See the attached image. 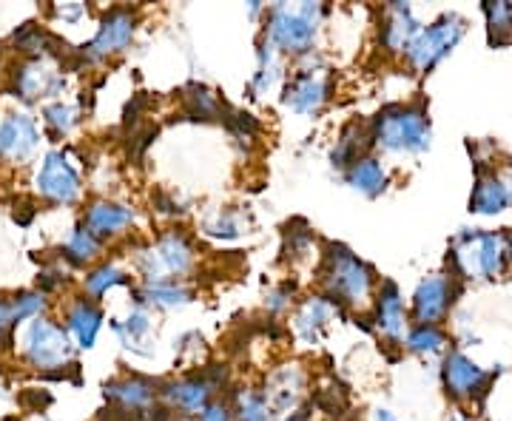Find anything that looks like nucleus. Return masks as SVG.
<instances>
[{
    "instance_id": "nucleus-1",
    "label": "nucleus",
    "mask_w": 512,
    "mask_h": 421,
    "mask_svg": "<svg viewBox=\"0 0 512 421\" xmlns=\"http://www.w3.org/2000/svg\"><path fill=\"white\" fill-rule=\"evenodd\" d=\"M430 117L424 106H387L370 123V140L384 151L421 154L430 148Z\"/></svg>"
},
{
    "instance_id": "nucleus-2",
    "label": "nucleus",
    "mask_w": 512,
    "mask_h": 421,
    "mask_svg": "<svg viewBox=\"0 0 512 421\" xmlns=\"http://www.w3.org/2000/svg\"><path fill=\"white\" fill-rule=\"evenodd\" d=\"M322 20V6L319 3H302V6H285L279 3L268 12V26L262 35L274 43L276 49L288 55H305L316 40Z\"/></svg>"
},
{
    "instance_id": "nucleus-3",
    "label": "nucleus",
    "mask_w": 512,
    "mask_h": 421,
    "mask_svg": "<svg viewBox=\"0 0 512 421\" xmlns=\"http://www.w3.org/2000/svg\"><path fill=\"white\" fill-rule=\"evenodd\" d=\"M322 279L328 285L333 302H345V305H359L373 293L376 285V274L373 268L365 265L356 254H350L345 245H330L328 257H325V268H322Z\"/></svg>"
},
{
    "instance_id": "nucleus-4",
    "label": "nucleus",
    "mask_w": 512,
    "mask_h": 421,
    "mask_svg": "<svg viewBox=\"0 0 512 421\" xmlns=\"http://www.w3.org/2000/svg\"><path fill=\"white\" fill-rule=\"evenodd\" d=\"M461 35H464V20L458 15H444L433 26L421 29L416 40L410 43V49L404 52L410 69L421 74L436 69L441 60L456 49Z\"/></svg>"
},
{
    "instance_id": "nucleus-5",
    "label": "nucleus",
    "mask_w": 512,
    "mask_h": 421,
    "mask_svg": "<svg viewBox=\"0 0 512 421\" xmlns=\"http://www.w3.org/2000/svg\"><path fill=\"white\" fill-rule=\"evenodd\" d=\"M194 265V248L183 231H168L140 257V268L148 282H171V276H183Z\"/></svg>"
},
{
    "instance_id": "nucleus-6",
    "label": "nucleus",
    "mask_w": 512,
    "mask_h": 421,
    "mask_svg": "<svg viewBox=\"0 0 512 421\" xmlns=\"http://www.w3.org/2000/svg\"><path fill=\"white\" fill-rule=\"evenodd\" d=\"M441 379H444V387H447V393L453 399H458V402H473V399L487 393V387L493 382V373H487L484 367H478L461 350H453L444 359Z\"/></svg>"
},
{
    "instance_id": "nucleus-7",
    "label": "nucleus",
    "mask_w": 512,
    "mask_h": 421,
    "mask_svg": "<svg viewBox=\"0 0 512 421\" xmlns=\"http://www.w3.org/2000/svg\"><path fill=\"white\" fill-rule=\"evenodd\" d=\"M456 276H427L413 296V316L419 325H439L456 296Z\"/></svg>"
},
{
    "instance_id": "nucleus-8",
    "label": "nucleus",
    "mask_w": 512,
    "mask_h": 421,
    "mask_svg": "<svg viewBox=\"0 0 512 421\" xmlns=\"http://www.w3.org/2000/svg\"><path fill=\"white\" fill-rule=\"evenodd\" d=\"M330 89H333L330 74L322 69H302L291 77L282 100L296 114H313L316 109H322V103L330 97Z\"/></svg>"
},
{
    "instance_id": "nucleus-9",
    "label": "nucleus",
    "mask_w": 512,
    "mask_h": 421,
    "mask_svg": "<svg viewBox=\"0 0 512 421\" xmlns=\"http://www.w3.org/2000/svg\"><path fill=\"white\" fill-rule=\"evenodd\" d=\"M37 188L43 197L55 202H72L77 194H80V180L74 174V168L69 165V160L63 154L52 151L46 157V163L37 174Z\"/></svg>"
},
{
    "instance_id": "nucleus-10",
    "label": "nucleus",
    "mask_w": 512,
    "mask_h": 421,
    "mask_svg": "<svg viewBox=\"0 0 512 421\" xmlns=\"http://www.w3.org/2000/svg\"><path fill=\"white\" fill-rule=\"evenodd\" d=\"M421 32V26L413 18V9L407 3H393L384 9L382 29H379V40L387 52L399 55V52H407L410 43L416 40V35Z\"/></svg>"
},
{
    "instance_id": "nucleus-11",
    "label": "nucleus",
    "mask_w": 512,
    "mask_h": 421,
    "mask_svg": "<svg viewBox=\"0 0 512 421\" xmlns=\"http://www.w3.org/2000/svg\"><path fill=\"white\" fill-rule=\"evenodd\" d=\"M134 37V15L128 9H114L109 18L103 20L100 32L92 43L86 46V55L92 60L109 57L114 52H123Z\"/></svg>"
},
{
    "instance_id": "nucleus-12",
    "label": "nucleus",
    "mask_w": 512,
    "mask_h": 421,
    "mask_svg": "<svg viewBox=\"0 0 512 421\" xmlns=\"http://www.w3.org/2000/svg\"><path fill=\"white\" fill-rule=\"evenodd\" d=\"M305 396V373L299 367H282L265 385V402L271 407V413L291 416V410L299 407Z\"/></svg>"
},
{
    "instance_id": "nucleus-13",
    "label": "nucleus",
    "mask_w": 512,
    "mask_h": 421,
    "mask_svg": "<svg viewBox=\"0 0 512 421\" xmlns=\"http://www.w3.org/2000/svg\"><path fill=\"white\" fill-rule=\"evenodd\" d=\"M29 356L40 367H60L69 359V342L66 333L55 328L52 322L37 319L29 330Z\"/></svg>"
},
{
    "instance_id": "nucleus-14",
    "label": "nucleus",
    "mask_w": 512,
    "mask_h": 421,
    "mask_svg": "<svg viewBox=\"0 0 512 421\" xmlns=\"http://www.w3.org/2000/svg\"><path fill=\"white\" fill-rule=\"evenodd\" d=\"M160 393H163L165 402L183 410L185 416H200L202 410L211 404V396L217 390L205 376H185L180 382H168Z\"/></svg>"
},
{
    "instance_id": "nucleus-15",
    "label": "nucleus",
    "mask_w": 512,
    "mask_h": 421,
    "mask_svg": "<svg viewBox=\"0 0 512 421\" xmlns=\"http://www.w3.org/2000/svg\"><path fill=\"white\" fill-rule=\"evenodd\" d=\"M37 146L35 123L26 114H12L0 123V154L9 160H26Z\"/></svg>"
},
{
    "instance_id": "nucleus-16",
    "label": "nucleus",
    "mask_w": 512,
    "mask_h": 421,
    "mask_svg": "<svg viewBox=\"0 0 512 421\" xmlns=\"http://www.w3.org/2000/svg\"><path fill=\"white\" fill-rule=\"evenodd\" d=\"M376 322L387 339H402L404 336V299L396 282L384 279L379 296H376Z\"/></svg>"
},
{
    "instance_id": "nucleus-17",
    "label": "nucleus",
    "mask_w": 512,
    "mask_h": 421,
    "mask_svg": "<svg viewBox=\"0 0 512 421\" xmlns=\"http://www.w3.org/2000/svg\"><path fill=\"white\" fill-rule=\"evenodd\" d=\"M154 396H157L154 385L148 379H140V376L106 385V399L117 402L128 413H146L148 404L154 402Z\"/></svg>"
},
{
    "instance_id": "nucleus-18",
    "label": "nucleus",
    "mask_w": 512,
    "mask_h": 421,
    "mask_svg": "<svg viewBox=\"0 0 512 421\" xmlns=\"http://www.w3.org/2000/svg\"><path fill=\"white\" fill-rule=\"evenodd\" d=\"M510 202V185H504L495 174H490V177H478L476 188L470 194V211L473 214H484V217H495Z\"/></svg>"
},
{
    "instance_id": "nucleus-19",
    "label": "nucleus",
    "mask_w": 512,
    "mask_h": 421,
    "mask_svg": "<svg viewBox=\"0 0 512 421\" xmlns=\"http://www.w3.org/2000/svg\"><path fill=\"white\" fill-rule=\"evenodd\" d=\"M134 222V211L126 205H114V202H94L86 214V228L94 237L100 234H120Z\"/></svg>"
},
{
    "instance_id": "nucleus-20",
    "label": "nucleus",
    "mask_w": 512,
    "mask_h": 421,
    "mask_svg": "<svg viewBox=\"0 0 512 421\" xmlns=\"http://www.w3.org/2000/svg\"><path fill=\"white\" fill-rule=\"evenodd\" d=\"M15 80H18V92L23 94L26 100L35 97V94H55L57 89L63 86V80H60L55 72H49L40 60L23 63L20 72L15 74Z\"/></svg>"
},
{
    "instance_id": "nucleus-21",
    "label": "nucleus",
    "mask_w": 512,
    "mask_h": 421,
    "mask_svg": "<svg viewBox=\"0 0 512 421\" xmlns=\"http://www.w3.org/2000/svg\"><path fill=\"white\" fill-rule=\"evenodd\" d=\"M345 177H348V185H353L356 191H362L365 197L382 194L384 185H387V171L373 157H362L359 163L350 165L348 171H345Z\"/></svg>"
},
{
    "instance_id": "nucleus-22",
    "label": "nucleus",
    "mask_w": 512,
    "mask_h": 421,
    "mask_svg": "<svg viewBox=\"0 0 512 421\" xmlns=\"http://www.w3.org/2000/svg\"><path fill=\"white\" fill-rule=\"evenodd\" d=\"M330 319V305L325 302V296H311L299 313H296V333L305 339V342H316L322 328L328 325Z\"/></svg>"
},
{
    "instance_id": "nucleus-23",
    "label": "nucleus",
    "mask_w": 512,
    "mask_h": 421,
    "mask_svg": "<svg viewBox=\"0 0 512 421\" xmlns=\"http://www.w3.org/2000/svg\"><path fill=\"white\" fill-rule=\"evenodd\" d=\"M373 140H370V129L367 134L356 123H350L348 129L342 131V137L336 140V148H333V154H330V160L336 168H345L348 171L350 165H356L362 160V148L370 146Z\"/></svg>"
},
{
    "instance_id": "nucleus-24",
    "label": "nucleus",
    "mask_w": 512,
    "mask_h": 421,
    "mask_svg": "<svg viewBox=\"0 0 512 421\" xmlns=\"http://www.w3.org/2000/svg\"><path fill=\"white\" fill-rule=\"evenodd\" d=\"M100 322L103 316L97 308H92L89 302H77L74 311L69 313V330L77 336V342L83 348H92L94 339H97V330H100Z\"/></svg>"
},
{
    "instance_id": "nucleus-25",
    "label": "nucleus",
    "mask_w": 512,
    "mask_h": 421,
    "mask_svg": "<svg viewBox=\"0 0 512 421\" xmlns=\"http://www.w3.org/2000/svg\"><path fill=\"white\" fill-rule=\"evenodd\" d=\"M487 15V29H490V43L495 49H504L512 43V6L498 0V3H484Z\"/></svg>"
},
{
    "instance_id": "nucleus-26",
    "label": "nucleus",
    "mask_w": 512,
    "mask_h": 421,
    "mask_svg": "<svg viewBox=\"0 0 512 421\" xmlns=\"http://www.w3.org/2000/svg\"><path fill=\"white\" fill-rule=\"evenodd\" d=\"M183 103L185 114H188L191 120H214L217 114L225 111V106L217 100V94L208 92L205 86H188L183 94Z\"/></svg>"
},
{
    "instance_id": "nucleus-27",
    "label": "nucleus",
    "mask_w": 512,
    "mask_h": 421,
    "mask_svg": "<svg viewBox=\"0 0 512 421\" xmlns=\"http://www.w3.org/2000/svg\"><path fill=\"white\" fill-rule=\"evenodd\" d=\"M143 299L157 305V308H180L191 302V291L177 285V282H148Z\"/></svg>"
},
{
    "instance_id": "nucleus-28",
    "label": "nucleus",
    "mask_w": 512,
    "mask_h": 421,
    "mask_svg": "<svg viewBox=\"0 0 512 421\" xmlns=\"http://www.w3.org/2000/svg\"><path fill=\"white\" fill-rule=\"evenodd\" d=\"M444 345H447V336L441 333L439 325H416V328L407 333V350L421 353V356L441 353Z\"/></svg>"
},
{
    "instance_id": "nucleus-29",
    "label": "nucleus",
    "mask_w": 512,
    "mask_h": 421,
    "mask_svg": "<svg viewBox=\"0 0 512 421\" xmlns=\"http://www.w3.org/2000/svg\"><path fill=\"white\" fill-rule=\"evenodd\" d=\"M97 251H100V242H97V237H94L86 225H80L72 234V242L66 245V257L72 259V262H86V259H92Z\"/></svg>"
},
{
    "instance_id": "nucleus-30",
    "label": "nucleus",
    "mask_w": 512,
    "mask_h": 421,
    "mask_svg": "<svg viewBox=\"0 0 512 421\" xmlns=\"http://www.w3.org/2000/svg\"><path fill=\"white\" fill-rule=\"evenodd\" d=\"M237 421H274V413L265 402V396L245 393L237 404Z\"/></svg>"
},
{
    "instance_id": "nucleus-31",
    "label": "nucleus",
    "mask_w": 512,
    "mask_h": 421,
    "mask_svg": "<svg viewBox=\"0 0 512 421\" xmlns=\"http://www.w3.org/2000/svg\"><path fill=\"white\" fill-rule=\"evenodd\" d=\"M126 282H128L126 274H120L117 268L106 265V268L94 271V274L86 279V291L92 293V296H100V293H106L109 288H114V285H126Z\"/></svg>"
},
{
    "instance_id": "nucleus-32",
    "label": "nucleus",
    "mask_w": 512,
    "mask_h": 421,
    "mask_svg": "<svg viewBox=\"0 0 512 421\" xmlns=\"http://www.w3.org/2000/svg\"><path fill=\"white\" fill-rule=\"evenodd\" d=\"M228 117H222L225 120V126L237 134L239 140H251L256 137V131H259V123H256L251 114H245V111H237V109H225Z\"/></svg>"
},
{
    "instance_id": "nucleus-33",
    "label": "nucleus",
    "mask_w": 512,
    "mask_h": 421,
    "mask_svg": "<svg viewBox=\"0 0 512 421\" xmlns=\"http://www.w3.org/2000/svg\"><path fill=\"white\" fill-rule=\"evenodd\" d=\"M239 231H242V225H239V214L237 211H225V214H220L214 222H208V234L211 237H237Z\"/></svg>"
},
{
    "instance_id": "nucleus-34",
    "label": "nucleus",
    "mask_w": 512,
    "mask_h": 421,
    "mask_svg": "<svg viewBox=\"0 0 512 421\" xmlns=\"http://www.w3.org/2000/svg\"><path fill=\"white\" fill-rule=\"evenodd\" d=\"M43 308V296H37V293H23L18 296L15 302H12V313H15V322L23 319V316H32Z\"/></svg>"
},
{
    "instance_id": "nucleus-35",
    "label": "nucleus",
    "mask_w": 512,
    "mask_h": 421,
    "mask_svg": "<svg viewBox=\"0 0 512 421\" xmlns=\"http://www.w3.org/2000/svg\"><path fill=\"white\" fill-rule=\"evenodd\" d=\"M72 114L74 111L69 109V106H49V109H46V123L57 131H69L74 123Z\"/></svg>"
},
{
    "instance_id": "nucleus-36",
    "label": "nucleus",
    "mask_w": 512,
    "mask_h": 421,
    "mask_svg": "<svg viewBox=\"0 0 512 421\" xmlns=\"http://www.w3.org/2000/svg\"><path fill=\"white\" fill-rule=\"evenodd\" d=\"M148 328H151L148 316L143 311H137V313H131V316H128L126 325H117V333H128L131 339H140L143 333H148Z\"/></svg>"
},
{
    "instance_id": "nucleus-37",
    "label": "nucleus",
    "mask_w": 512,
    "mask_h": 421,
    "mask_svg": "<svg viewBox=\"0 0 512 421\" xmlns=\"http://www.w3.org/2000/svg\"><path fill=\"white\" fill-rule=\"evenodd\" d=\"M237 413H231V407L222 402H211L200 413V421H234Z\"/></svg>"
},
{
    "instance_id": "nucleus-38",
    "label": "nucleus",
    "mask_w": 512,
    "mask_h": 421,
    "mask_svg": "<svg viewBox=\"0 0 512 421\" xmlns=\"http://www.w3.org/2000/svg\"><path fill=\"white\" fill-rule=\"evenodd\" d=\"M291 293H293V285H285L282 291L271 293V302H268V305H271V311H279V308H285V305H288V296H291Z\"/></svg>"
},
{
    "instance_id": "nucleus-39",
    "label": "nucleus",
    "mask_w": 512,
    "mask_h": 421,
    "mask_svg": "<svg viewBox=\"0 0 512 421\" xmlns=\"http://www.w3.org/2000/svg\"><path fill=\"white\" fill-rule=\"evenodd\" d=\"M57 12H60V18L77 20V18H80V15H83V6H60Z\"/></svg>"
},
{
    "instance_id": "nucleus-40",
    "label": "nucleus",
    "mask_w": 512,
    "mask_h": 421,
    "mask_svg": "<svg viewBox=\"0 0 512 421\" xmlns=\"http://www.w3.org/2000/svg\"><path fill=\"white\" fill-rule=\"evenodd\" d=\"M376 421H396V416L390 410H376Z\"/></svg>"
},
{
    "instance_id": "nucleus-41",
    "label": "nucleus",
    "mask_w": 512,
    "mask_h": 421,
    "mask_svg": "<svg viewBox=\"0 0 512 421\" xmlns=\"http://www.w3.org/2000/svg\"><path fill=\"white\" fill-rule=\"evenodd\" d=\"M134 421H148V419H146V413H140V416H137V419H134Z\"/></svg>"
},
{
    "instance_id": "nucleus-42",
    "label": "nucleus",
    "mask_w": 512,
    "mask_h": 421,
    "mask_svg": "<svg viewBox=\"0 0 512 421\" xmlns=\"http://www.w3.org/2000/svg\"><path fill=\"white\" fill-rule=\"evenodd\" d=\"M450 421H467V419H461V416H456V419H450Z\"/></svg>"
},
{
    "instance_id": "nucleus-43",
    "label": "nucleus",
    "mask_w": 512,
    "mask_h": 421,
    "mask_svg": "<svg viewBox=\"0 0 512 421\" xmlns=\"http://www.w3.org/2000/svg\"><path fill=\"white\" fill-rule=\"evenodd\" d=\"M510 259H512V239H510Z\"/></svg>"
},
{
    "instance_id": "nucleus-44",
    "label": "nucleus",
    "mask_w": 512,
    "mask_h": 421,
    "mask_svg": "<svg viewBox=\"0 0 512 421\" xmlns=\"http://www.w3.org/2000/svg\"><path fill=\"white\" fill-rule=\"evenodd\" d=\"M180 421H194V419H180Z\"/></svg>"
},
{
    "instance_id": "nucleus-45",
    "label": "nucleus",
    "mask_w": 512,
    "mask_h": 421,
    "mask_svg": "<svg viewBox=\"0 0 512 421\" xmlns=\"http://www.w3.org/2000/svg\"><path fill=\"white\" fill-rule=\"evenodd\" d=\"M510 200H512V188H510Z\"/></svg>"
}]
</instances>
